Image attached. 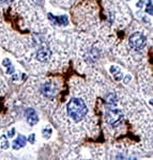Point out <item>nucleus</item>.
Returning <instances> with one entry per match:
<instances>
[{
    "label": "nucleus",
    "mask_w": 153,
    "mask_h": 160,
    "mask_svg": "<svg viewBox=\"0 0 153 160\" xmlns=\"http://www.w3.org/2000/svg\"><path fill=\"white\" fill-rule=\"evenodd\" d=\"M51 57V51L48 46L42 45L37 51V59L40 62H48Z\"/></svg>",
    "instance_id": "5"
},
{
    "label": "nucleus",
    "mask_w": 153,
    "mask_h": 160,
    "mask_svg": "<svg viewBox=\"0 0 153 160\" xmlns=\"http://www.w3.org/2000/svg\"><path fill=\"white\" fill-rule=\"evenodd\" d=\"M129 43L131 47L135 50H141L145 47L147 43V38L142 33L140 32H135L129 37Z\"/></svg>",
    "instance_id": "3"
},
{
    "label": "nucleus",
    "mask_w": 153,
    "mask_h": 160,
    "mask_svg": "<svg viewBox=\"0 0 153 160\" xmlns=\"http://www.w3.org/2000/svg\"><path fill=\"white\" fill-rule=\"evenodd\" d=\"M66 112L67 115L72 118V120L79 122L82 118L86 117L88 112V108L86 106V102L82 98H74L70 99V102L66 105Z\"/></svg>",
    "instance_id": "1"
},
{
    "label": "nucleus",
    "mask_w": 153,
    "mask_h": 160,
    "mask_svg": "<svg viewBox=\"0 0 153 160\" xmlns=\"http://www.w3.org/2000/svg\"><path fill=\"white\" fill-rule=\"evenodd\" d=\"M26 120H27V123L29 124L30 126H34L35 124L39 122V117L38 113L35 112V110L33 108H28L26 110Z\"/></svg>",
    "instance_id": "6"
},
{
    "label": "nucleus",
    "mask_w": 153,
    "mask_h": 160,
    "mask_svg": "<svg viewBox=\"0 0 153 160\" xmlns=\"http://www.w3.org/2000/svg\"><path fill=\"white\" fill-rule=\"evenodd\" d=\"M13 136H14V129H12L9 133H8V137H9V138H11Z\"/></svg>",
    "instance_id": "17"
},
{
    "label": "nucleus",
    "mask_w": 153,
    "mask_h": 160,
    "mask_svg": "<svg viewBox=\"0 0 153 160\" xmlns=\"http://www.w3.org/2000/svg\"><path fill=\"white\" fill-rule=\"evenodd\" d=\"M2 64H3L4 66H7V68H8V66L11 65V61H10L9 59H4L3 62H2Z\"/></svg>",
    "instance_id": "15"
},
{
    "label": "nucleus",
    "mask_w": 153,
    "mask_h": 160,
    "mask_svg": "<svg viewBox=\"0 0 153 160\" xmlns=\"http://www.w3.org/2000/svg\"><path fill=\"white\" fill-rule=\"evenodd\" d=\"M106 121L111 127H118L123 123V114L116 108H109L106 112Z\"/></svg>",
    "instance_id": "2"
},
{
    "label": "nucleus",
    "mask_w": 153,
    "mask_h": 160,
    "mask_svg": "<svg viewBox=\"0 0 153 160\" xmlns=\"http://www.w3.org/2000/svg\"><path fill=\"white\" fill-rule=\"evenodd\" d=\"M12 0H0V2H3V3H9V2H11Z\"/></svg>",
    "instance_id": "18"
},
{
    "label": "nucleus",
    "mask_w": 153,
    "mask_h": 160,
    "mask_svg": "<svg viewBox=\"0 0 153 160\" xmlns=\"http://www.w3.org/2000/svg\"><path fill=\"white\" fill-rule=\"evenodd\" d=\"M41 92L47 98H54L57 94V87L54 82H46L41 88Z\"/></svg>",
    "instance_id": "4"
},
{
    "label": "nucleus",
    "mask_w": 153,
    "mask_h": 160,
    "mask_svg": "<svg viewBox=\"0 0 153 160\" xmlns=\"http://www.w3.org/2000/svg\"><path fill=\"white\" fill-rule=\"evenodd\" d=\"M28 141H29L30 143H34L35 142V135L34 133H31V135L28 137Z\"/></svg>",
    "instance_id": "13"
},
{
    "label": "nucleus",
    "mask_w": 153,
    "mask_h": 160,
    "mask_svg": "<svg viewBox=\"0 0 153 160\" xmlns=\"http://www.w3.org/2000/svg\"><path fill=\"white\" fill-rule=\"evenodd\" d=\"M107 102H109V104L113 106L115 105L117 102V99H116V95L115 94H109V96L107 97Z\"/></svg>",
    "instance_id": "12"
},
{
    "label": "nucleus",
    "mask_w": 153,
    "mask_h": 160,
    "mask_svg": "<svg viewBox=\"0 0 153 160\" xmlns=\"http://www.w3.org/2000/svg\"><path fill=\"white\" fill-rule=\"evenodd\" d=\"M7 73H8V74H13V73H14V68H13L12 65L8 66V71H7Z\"/></svg>",
    "instance_id": "16"
},
{
    "label": "nucleus",
    "mask_w": 153,
    "mask_h": 160,
    "mask_svg": "<svg viewBox=\"0 0 153 160\" xmlns=\"http://www.w3.org/2000/svg\"><path fill=\"white\" fill-rule=\"evenodd\" d=\"M26 138L24 136L19 135L17 137V139H15L14 142H13V148L14 149H19L20 148H24L26 145Z\"/></svg>",
    "instance_id": "8"
},
{
    "label": "nucleus",
    "mask_w": 153,
    "mask_h": 160,
    "mask_svg": "<svg viewBox=\"0 0 153 160\" xmlns=\"http://www.w3.org/2000/svg\"><path fill=\"white\" fill-rule=\"evenodd\" d=\"M10 146L9 144V140H8V138L6 136H2L1 138H0V148L2 149H8Z\"/></svg>",
    "instance_id": "10"
},
{
    "label": "nucleus",
    "mask_w": 153,
    "mask_h": 160,
    "mask_svg": "<svg viewBox=\"0 0 153 160\" xmlns=\"http://www.w3.org/2000/svg\"><path fill=\"white\" fill-rule=\"evenodd\" d=\"M146 12L149 13L150 15L152 14V6H151V1H149V4H148V8L146 9Z\"/></svg>",
    "instance_id": "14"
},
{
    "label": "nucleus",
    "mask_w": 153,
    "mask_h": 160,
    "mask_svg": "<svg viewBox=\"0 0 153 160\" xmlns=\"http://www.w3.org/2000/svg\"><path fill=\"white\" fill-rule=\"evenodd\" d=\"M110 73L113 74V76L115 77V79L118 80V81L122 79V77H123V75H122V73H121V71L118 68H117V66H111V68H110Z\"/></svg>",
    "instance_id": "9"
},
{
    "label": "nucleus",
    "mask_w": 153,
    "mask_h": 160,
    "mask_svg": "<svg viewBox=\"0 0 153 160\" xmlns=\"http://www.w3.org/2000/svg\"><path fill=\"white\" fill-rule=\"evenodd\" d=\"M49 20H51V22L59 26H66L69 24V18L66 15H61V16H54L53 14H48Z\"/></svg>",
    "instance_id": "7"
},
{
    "label": "nucleus",
    "mask_w": 153,
    "mask_h": 160,
    "mask_svg": "<svg viewBox=\"0 0 153 160\" xmlns=\"http://www.w3.org/2000/svg\"><path fill=\"white\" fill-rule=\"evenodd\" d=\"M51 133H53V130L50 129V128H44L42 130V135L45 139H49L51 136Z\"/></svg>",
    "instance_id": "11"
}]
</instances>
